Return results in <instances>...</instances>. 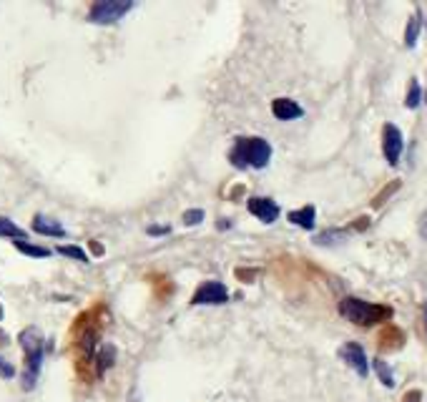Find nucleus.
Listing matches in <instances>:
<instances>
[{"mask_svg": "<svg viewBox=\"0 0 427 402\" xmlns=\"http://www.w3.org/2000/svg\"><path fill=\"white\" fill-rule=\"evenodd\" d=\"M201 221H204V212H201V209H189V212H184L186 227H196V224H201Z\"/></svg>", "mask_w": 427, "mask_h": 402, "instance_id": "19", "label": "nucleus"}, {"mask_svg": "<svg viewBox=\"0 0 427 402\" xmlns=\"http://www.w3.org/2000/svg\"><path fill=\"white\" fill-rule=\"evenodd\" d=\"M345 236H347V232H322L314 241L324 247V244H337V241H342Z\"/></svg>", "mask_w": 427, "mask_h": 402, "instance_id": "18", "label": "nucleus"}, {"mask_svg": "<svg viewBox=\"0 0 427 402\" xmlns=\"http://www.w3.org/2000/svg\"><path fill=\"white\" fill-rule=\"evenodd\" d=\"M314 216H317V212H314V206H304V209H297V212H289V221L295 224V227H302L307 229V232H312L314 229Z\"/></svg>", "mask_w": 427, "mask_h": 402, "instance_id": "11", "label": "nucleus"}, {"mask_svg": "<svg viewBox=\"0 0 427 402\" xmlns=\"http://www.w3.org/2000/svg\"><path fill=\"white\" fill-rule=\"evenodd\" d=\"M0 236L3 239H13V241H18V239H25V232H23L18 224H15L13 219H8V216H0Z\"/></svg>", "mask_w": 427, "mask_h": 402, "instance_id": "13", "label": "nucleus"}, {"mask_svg": "<svg viewBox=\"0 0 427 402\" xmlns=\"http://www.w3.org/2000/svg\"><path fill=\"white\" fill-rule=\"evenodd\" d=\"M420 234H422V239H427V212L420 216Z\"/></svg>", "mask_w": 427, "mask_h": 402, "instance_id": "22", "label": "nucleus"}, {"mask_svg": "<svg viewBox=\"0 0 427 402\" xmlns=\"http://www.w3.org/2000/svg\"><path fill=\"white\" fill-rule=\"evenodd\" d=\"M33 232L43 236H66V227L58 219H51L45 214H36L33 216Z\"/></svg>", "mask_w": 427, "mask_h": 402, "instance_id": "10", "label": "nucleus"}, {"mask_svg": "<svg viewBox=\"0 0 427 402\" xmlns=\"http://www.w3.org/2000/svg\"><path fill=\"white\" fill-rule=\"evenodd\" d=\"M246 209H249L251 216H257L262 224H274L279 219V204L269 197H251L246 201Z\"/></svg>", "mask_w": 427, "mask_h": 402, "instance_id": "8", "label": "nucleus"}, {"mask_svg": "<svg viewBox=\"0 0 427 402\" xmlns=\"http://www.w3.org/2000/svg\"><path fill=\"white\" fill-rule=\"evenodd\" d=\"M339 315L349 320L352 324H360V327H372V324H380V322L390 320L392 309L390 307H380V304H369L365 300H357V297H345L339 302Z\"/></svg>", "mask_w": 427, "mask_h": 402, "instance_id": "3", "label": "nucleus"}, {"mask_svg": "<svg viewBox=\"0 0 427 402\" xmlns=\"http://www.w3.org/2000/svg\"><path fill=\"white\" fill-rule=\"evenodd\" d=\"M56 252H58L60 256H71V259H76V262H81V264H89L91 262L89 254H86L81 247H73V244H63V247H58Z\"/></svg>", "mask_w": 427, "mask_h": 402, "instance_id": "16", "label": "nucleus"}, {"mask_svg": "<svg viewBox=\"0 0 427 402\" xmlns=\"http://www.w3.org/2000/svg\"><path fill=\"white\" fill-rule=\"evenodd\" d=\"M339 357L345 359L347 367H352L354 372L360 375V377H367L369 375V359L362 350V344L357 342H347L339 347Z\"/></svg>", "mask_w": 427, "mask_h": 402, "instance_id": "7", "label": "nucleus"}, {"mask_svg": "<svg viewBox=\"0 0 427 402\" xmlns=\"http://www.w3.org/2000/svg\"><path fill=\"white\" fill-rule=\"evenodd\" d=\"M272 161V144L262 136H239L229 151V164L239 171L244 168H266Z\"/></svg>", "mask_w": 427, "mask_h": 402, "instance_id": "2", "label": "nucleus"}, {"mask_svg": "<svg viewBox=\"0 0 427 402\" xmlns=\"http://www.w3.org/2000/svg\"><path fill=\"white\" fill-rule=\"evenodd\" d=\"M402 148H405L402 131H400L395 124H384V129H382V154H384V159H387L390 166H397L400 156H402Z\"/></svg>", "mask_w": 427, "mask_h": 402, "instance_id": "6", "label": "nucleus"}, {"mask_svg": "<svg viewBox=\"0 0 427 402\" xmlns=\"http://www.w3.org/2000/svg\"><path fill=\"white\" fill-rule=\"evenodd\" d=\"M417 397H420V395H417V392H413V395L405 397V402H417Z\"/></svg>", "mask_w": 427, "mask_h": 402, "instance_id": "23", "label": "nucleus"}, {"mask_svg": "<svg viewBox=\"0 0 427 402\" xmlns=\"http://www.w3.org/2000/svg\"><path fill=\"white\" fill-rule=\"evenodd\" d=\"M272 113L279 121H297L304 116V109L292 98H274L272 101Z\"/></svg>", "mask_w": 427, "mask_h": 402, "instance_id": "9", "label": "nucleus"}, {"mask_svg": "<svg viewBox=\"0 0 427 402\" xmlns=\"http://www.w3.org/2000/svg\"><path fill=\"white\" fill-rule=\"evenodd\" d=\"M13 247L18 249L21 254L33 256V259H48V256L53 254V252H51V249H48V247H38V244H30V241H25V239L13 241Z\"/></svg>", "mask_w": 427, "mask_h": 402, "instance_id": "12", "label": "nucleus"}, {"mask_svg": "<svg viewBox=\"0 0 427 402\" xmlns=\"http://www.w3.org/2000/svg\"><path fill=\"white\" fill-rule=\"evenodd\" d=\"M13 377H15V367L5 357H0V380H13Z\"/></svg>", "mask_w": 427, "mask_h": 402, "instance_id": "20", "label": "nucleus"}, {"mask_svg": "<svg viewBox=\"0 0 427 402\" xmlns=\"http://www.w3.org/2000/svg\"><path fill=\"white\" fill-rule=\"evenodd\" d=\"M372 367H375L377 377H380V382H382L384 388H395V375H392L390 365H387L384 359H380V357H377L375 362H372Z\"/></svg>", "mask_w": 427, "mask_h": 402, "instance_id": "15", "label": "nucleus"}, {"mask_svg": "<svg viewBox=\"0 0 427 402\" xmlns=\"http://www.w3.org/2000/svg\"><path fill=\"white\" fill-rule=\"evenodd\" d=\"M136 3H128V0H98L93 3L89 10V21L96 23V25H111V23H118L126 13H131Z\"/></svg>", "mask_w": 427, "mask_h": 402, "instance_id": "4", "label": "nucleus"}, {"mask_svg": "<svg viewBox=\"0 0 427 402\" xmlns=\"http://www.w3.org/2000/svg\"><path fill=\"white\" fill-rule=\"evenodd\" d=\"M171 232L169 224H151V227H146V234L148 236H166Z\"/></svg>", "mask_w": 427, "mask_h": 402, "instance_id": "21", "label": "nucleus"}, {"mask_svg": "<svg viewBox=\"0 0 427 402\" xmlns=\"http://www.w3.org/2000/svg\"><path fill=\"white\" fill-rule=\"evenodd\" d=\"M425 324H427V302H425Z\"/></svg>", "mask_w": 427, "mask_h": 402, "instance_id": "24", "label": "nucleus"}, {"mask_svg": "<svg viewBox=\"0 0 427 402\" xmlns=\"http://www.w3.org/2000/svg\"><path fill=\"white\" fill-rule=\"evenodd\" d=\"M420 28H422V15L415 13L407 23V30H405V45L407 48H415L417 45V36H420Z\"/></svg>", "mask_w": 427, "mask_h": 402, "instance_id": "14", "label": "nucleus"}, {"mask_svg": "<svg viewBox=\"0 0 427 402\" xmlns=\"http://www.w3.org/2000/svg\"><path fill=\"white\" fill-rule=\"evenodd\" d=\"M422 103V88L417 80H410V91H407V98H405V106L407 109H417Z\"/></svg>", "mask_w": 427, "mask_h": 402, "instance_id": "17", "label": "nucleus"}, {"mask_svg": "<svg viewBox=\"0 0 427 402\" xmlns=\"http://www.w3.org/2000/svg\"><path fill=\"white\" fill-rule=\"evenodd\" d=\"M227 302L229 289L221 282H204L192 297V304H199V307H219V304H227Z\"/></svg>", "mask_w": 427, "mask_h": 402, "instance_id": "5", "label": "nucleus"}, {"mask_svg": "<svg viewBox=\"0 0 427 402\" xmlns=\"http://www.w3.org/2000/svg\"><path fill=\"white\" fill-rule=\"evenodd\" d=\"M425 101H427V98H425Z\"/></svg>", "mask_w": 427, "mask_h": 402, "instance_id": "25", "label": "nucleus"}, {"mask_svg": "<svg viewBox=\"0 0 427 402\" xmlns=\"http://www.w3.org/2000/svg\"><path fill=\"white\" fill-rule=\"evenodd\" d=\"M18 342L23 347V355H25V362H23V375H21V385L25 392L38 385V377H41V370H43V359H45V339L41 335L38 327H25L18 337Z\"/></svg>", "mask_w": 427, "mask_h": 402, "instance_id": "1", "label": "nucleus"}]
</instances>
